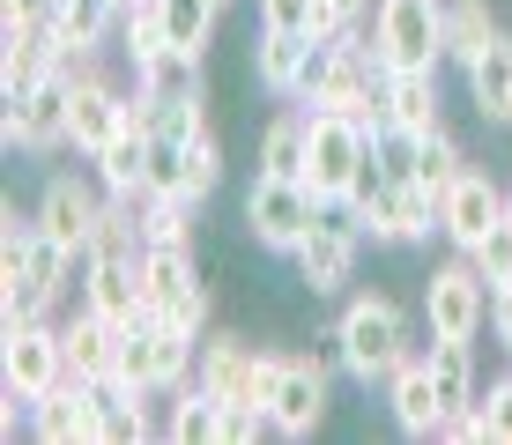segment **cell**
<instances>
[{
  "mask_svg": "<svg viewBox=\"0 0 512 445\" xmlns=\"http://www.w3.org/2000/svg\"><path fill=\"white\" fill-rule=\"evenodd\" d=\"M119 127H127V89H119L112 75H82L75 82V119H67V149L97 156Z\"/></svg>",
  "mask_w": 512,
  "mask_h": 445,
  "instance_id": "15",
  "label": "cell"
},
{
  "mask_svg": "<svg viewBox=\"0 0 512 445\" xmlns=\"http://www.w3.org/2000/svg\"><path fill=\"white\" fill-rule=\"evenodd\" d=\"M334 342H342V371H349L357 386H372V379L386 386L401 356H416L409 312H401L394 297H349L342 319H334Z\"/></svg>",
  "mask_w": 512,
  "mask_h": 445,
  "instance_id": "1",
  "label": "cell"
},
{
  "mask_svg": "<svg viewBox=\"0 0 512 445\" xmlns=\"http://www.w3.org/2000/svg\"><path fill=\"white\" fill-rule=\"evenodd\" d=\"M0 141L8 156H60L67 149V119H75V82L67 75H45L30 97H0Z\"/></svg>",
  "mask_w": 512,
  "mask_h": 445,
  "instance_id": "6",
  "label": "cell"
},
{
  "mask_svg": "<svg viewBox=\"0 0 512 445\" xmlns=\"http://www.w3.org/2000/svg\"><path fill=\"white\" fill-rule=\"evenodd\" d=\"M216 416H223V401L208 394L201 379H186L179 394H171V423H164V438H171V445H208V438H216Z\"/></svg>",
  "mask_w": 512,
  "mask_h": 445,
  "instance_id": "30",
  "label": "cell"
},
{
  "mask_svg": "<svg viewBox=\"0 0 512 445\" xmlns=\"http://www.w3.org/2000/svg\"><path fill=\"white\" fill-rule=\"evenodd\" d=\"M461 75H468V104H475L483 119H498V127H505V104H512V38H498L483 60H468Z\"/></svg>",
  "mask_w": 512,
  "mask_h": 445,
  "instance_id": "28",
  "label": "cell"
},
{
  "mask_svg": "<svg viewBox=\"0 0 512 445\" xmlns=\"http://www.w3.org/2000/svg\"><path fill=\"white\" fill-rule=\"evenodd\" d=\"M505 127H512V104H505Z\"/></svg>",
  "mask_w": 512,
  "mask_h": 445,
  "instance_id": "42",
  "label": "cell"
},
{
  "mask_svg": "<svg viewBox=\"0 0 512 445\" xmlns=\"http://www.w3.org/2000/svg\"><path fill=\"white\" fill-rule=\"evenodd\" d=\"M134 267H141V297H149V312H171V305L193 290V282H201V267H193V245H149Z\"/></svg>",
  "mask_w": 512,
  "mask_h": 445,
  "instance_id": "25",
  "label": "cell"
},
{
  "mask_svg": "<svg viewBox=\"0 0 512 445\" xmlns=\"http://www.w3.org/2000/svg\"><path fill=\"white\" fill-rule=\"evenodd\" d=\"M490 334L512 349V282H498V290H490Z\"/></svg>",
  "mask_w": 512,
  "mask_h": 445,
  "instance_id": "40",
  "label": "cell"
},
{
  "mask_svg": "<svg viewBox=\"0 0 512 445\" xmlns=\"http://www.w3.org/2000/svg\"><path fill=\"white\" fill-rule=\"evenodd\" d=\"M357 223H364L372 245H423L438 230V193L423 186V178H401V186H386Z\"/></svg>",
  "mask_w": 512,
  "mask_h": 445,
  "instance_id": "12",
  "label": "cell"
},
{
  "mask_svg": "<svg viewBox=\"0 0 512 445\" xmlns=\"http://www.w3.org/2000/svg\"><path fill=\"white\" fill-rule=\"evenodd\" d=\"M475 416H483V438L512 445V371H505V379H490V394L475 401Z\"/></svg>",
  "mask_w": 512,
  "mask_h": 445,
  "instance_id": "38",
  "label": "cell"
},
{
  "mask_svg": "<svg viewBox=\"0 0 512 445\" xmlns=\"http://www.w3.org/2000/svg\"><path fill=\"white\" fill-rule=\"evenodd\" d=\"M475 267H483V282H490V290H498V282H512V216L498 223V230H490V238L483 245H475V253H468Z\"/></svg>",
  "mask_w": 512,
  "mask_h": 445,
  "instance_id": "37",
  "label": "cell"
},
{
  "mask_svg": "<svg viewBox=\"0 0 512 445\" xmlns=\"http://www.w3.org/2000/svg\"><path fill=\"white\" fill-rule=\"evenodd\" d=\"M498 38H505V30H498V15H490V0H446V60L453 67L483 60Z\"/></svg>",
  "mask_w": 512,
  "mask_h": 445,
  "instance_id": "26",
  "label": "cell"
},
{
  "mask_svg": "<svg viewBox=\"0 0 512 445\" xmlns=\"http://www.w3.org/2000/svg\"><path fill=\"white\" fill-rule=\"evenodd\" d=\"M52 75V30H0V97H30Z\"/></svg>",
  "mask_w": 512,
  "mask_h": 445,
  "instance_id": "24",
  "label": "cell"
},
{
  "mask_svg": "<svg viewBox=\"0 0 512 445\" xmlns=\"http://www.w3.org/2000/svg\"><path fill=\"white\" fill-rule=\"evenodd\" d=\"M312 45L320 38H305V30H260V45H253V82L268 89V97H305V75H312Z\"/></svg>",
  "mask_w": 512,
  "mask_h": 445,
  "instance_id": "17",
  "label": "cell"
},
{
  "mask_svg": "<svg viewBox=\"0 0 512 445\" xmlns=\"http://www.w3.org/2000/svg\"><path fill=\"white\" fill-rule=\"evenodd\" d=\"M305 149H312V112H275L260 134V171L268 178H305Z\"/></svg>",
  "mask_w": 512,
  "mask_h": 445,
  "instance_id": "27",
  "label": "cell"
},
{
  "mask_svg": "<svg viewBox=\"0 0 512 445\" xmlns=\"http://www.w3.org/2000/svg\"><path fill=\"white\" fill-rule=\"evenodd\" d=\"M268 431H275V423H268V408H260V401H223V416H216V445H253Z\"/></svg>",
  "mask_w": 512,
  "mask_h": 445,
  "instance_id": "35",
  "label": "cell"
},
{
  "mask_svg": "<svg viewBox=\"0 0 512 445\" xmlns=\"http://www.w3.org/2000/svg\"><path fill=\"white\" fill-rule=\"evenodd\" d=\"M423 364H431L438 394H446V416H461V408H475V401H483V371H475V342H461V334H431Z\"/></svg>",
  "mask_w": 512,
  "mask_h": 445,
  "instance_id": "19",
  "label": "cell"
},
{
  "mask_svg": "<svg viewBox=\"0 0 512 445\" xmlns=\"http://www.w3.org/2000/svg\"><path fill=\"white\" fill-rule=\"evenodd\" d=\"M275 371H282V349L245 342V334H231V327L201 334V364H193V379H201L216 401H260V408H268Z\"/></svg>",
  "mask_w": 512,
  "mask_h": 445,
  "instance_id": "2",
  "label": "cell"
},
{
  "mask_svg": "<svg viewBox=\"0 0 512 445\" xmlns=\"http://www.w3.org/2000/svg\"><path fill=\"white\" fill-rule=\"evenodd\" d=\"M216 186H223V149H216V134H201V141H186V193L208 201Z\"/></svg>",
  "mask_w": 512,
  "mask_h": 445,
  "instance_id": "36",
  "label": "cell"
},
{
  "mask_svg": "<svg viewBox=\"0 0 512 445\" xmlns=\"http://www.w3.org/2000/svg\"><path fill=\"white\" fill-rule=\"evenodd\" d=\"M372 164V127L342 112H312V149H305V186L320 201H349L357 171Z\"/></svg>",
  "mask_w": 512,
  "mask_h": 445,
  "instance_id": "7",
  "label": "cell"
},
{
  "mask_svg": "<svg viewBox=\"0 0 512 445\" xmlns=\"http://www.w3.org/2000/svg\"><path fill=\"white\" fill-rule=\"evenodd\" d=\"M327 8H334V23H342V30H349V23H364V15H372V8H379V0H327Z\"/></svg>",
  "mask_w": 512,
  "mask_h": 445,
  "instance_id": "41",
  "label": "cell"
},
{
  "mask_svg": "<svg viewBox=\"0 0 512 445\" xmlns=\"http://www.w3.org/2000/svg\"><path fill=\"white\" fill-rule=\"evenodd\" d=\"M327 416V364L312 356H290L282 349V371H275V394H268V423L275 438H312Z\"/></svg>",
  "mask_w": 512,
  "mask_h": 445,
  "instance_id": "11",
  "label": "cell"
},
{
  "mask_svg": "<svg viewBox=\"0 0 512 445\" xmlns=\"http://www.w3.org/2000/svg\"><path fill=\"white\" fill-rule=\"evenodd\" d=\"M201 134H208V82L201 75L164 89V97L149 89V141H201Z\"/></svg>",
  "mask_w": 512,
  "mask_h": 445,
  "instance_id": "22",
  "label": "cell"
},
{
  "mask_svg": "<svg viewBox=\"0 0 512 445\" xmlns=\"http://www.w3.org/2000/svg\"><path fill=\"white\" fill-rule=\"evenodd\" d=\"M97 438H104V445H141V438H156V423H149V394H119V401H104Z\"/></svg>",
  "mask_w": 512,
  "mask_h": 445,
  "instance_id": "34",
  "label": "cell"
},
{
  "mask_svg": "<svg viewBox=\"0 0 512 445\" xmlns=\"http://www.w3.org/2000/svg\"><path fill=\"white\" fill-rule=\"evenodd\" d=\"M379 89H386V112H394L401 127H416V134L446 127V119H438V67H386Z\"/></svg>",
  "mask_w": 512,
  "mask_h": 445,
  "instance_id": "23",
  "label": "cell"
},
{
  "mask_svg": "<svg viewBox=\"0 0 512 445\" xmlns=\"http://www.w3.org/2000/svg\"><path fill=\"white\" fill-rule=\"evenodd\" d=\"M372 52L379 67H446V0H379Z\"/></svg>",
  "mask_w": 512,
  "mask_h": 445,
  "instance_id": "4",
  "label": "cell"
},
{
  "mask_svg": "<svg viewBox=\"0 0 512 445\" xmlns=\"http://www.w3.org/2000/svg\"><path fill=\"white\" fill-rule=\"evenodd\" d=\"M461 171H468L461 141H453L446 127H431V134H423V156H416V178L438 193V201H446V193H453V178H461Z\"/></svg>",
  "mask_w": 512,
  "mask_h": 445,
  "instance_id": "33",
  "label": "cell"
},
{
  "mask_svg": "<svg viewBox=\"0 0 512 445\" xmlns=\"http://www.w3.org/2000/svg\"><path fill=\"white\" fill-rule=\"evenodd\" d=\"M0 379H8V401H38L45 386L67 379V342L60 319H38V327H0Z\"/></svg>",
  "mask_w": 512,
  "mask_h": 445,
  "instance_id": "9",
  "label": "cell"
},
{
  "mask_svg": "<svg viewBox=\"0 0 512 445\" xmlns=\"http://www.w3.org/2000/svg\"><path fill=\"white\" fill-rule=\"evenodd\" d=\"M127 8H134V0H127Z\"/></svg>",
  "mask_w": 512,
  "mask_h": 445,
  "instance_id": "43",
  "label": "cell"
},
{
  "mask_svg": "<svg viewBox=\"0 0 512 445\" xmlns=\"http://www.w3.org/2000/svg\"><path fill=\"white\" fill-rule=\"evenodd\" d=\"M75 305L104 312L112 327H134V319L149 312V297H141V267H134V260H97V275L82 282V297H75Z\"/></svg>",
  "mask_w": 512,
  "mask_h": 445,
  "instance_id": "20",
  "label": "cell"
},
{
  "mask_svg": "<svg viewBox=\"0 0 512 445\" xmlns=\"http://www.w3.org/2000/svg\"><path fill=\"white\" fill-rule=\"evenodd\" d=\"M90 171H97L104 193H119V201H141V186H149V134H141V127H119V134L90 156Z\"/></svg>",
  "mask_w": 512,
  "mask_h": 445,
  "instance_id": "21",
  "label": "cell"
},
{
  "mask_svg": "<svg viewBox=\"0 0 512 445\" xmlns=\"http://www.w3.org/2000/svg\"><path fill=\"white\" fill-rule=\"evenodd\" d=\"M357 253H364V223L349 216V201H327L320 223L305 230V245H297V282H305L312 297H342L349 282H357Z\"/></svg>",
  "mask_w": 512,
  "mask_h": 445,
  "instance_id": "5",
  "label": "cell"
},
{
  "mask_svg": "<svg viewBox=\"0 0 512 445\" xmlns=\"http://www.w3.org/2000/svg\"><path fill=\"white\" fill-rule=\"evenodd\" d=\"M104 201H112V193L97 186V171H90V178H67V171H60V178H45V193H38V223L67 245V253H75V245L97 238Z\"/></svg>",
  "mask_w": 512,
  "mask_h": 445,
  "instance_id": "14",
  "label": "cell"
},
{
  "mask_svg": "<svg viewBox=\"0 0 512 445\" xmlns=\"http://www.w3.org/2000/svg\"><path fill=\"white\" fill-rule=\"evenodd\" d=\"M320 23V0H260V30H305Z\"/></svg>",
  "mask_w": 512,
  "mask_h": 445,
  "instance_id": "39",
  "label": "cell"
},
{
  "mask_svg": "<svg viewBox=\"0 0 512 445\" xmlns=\"http://www.w3.org/2000/svg\"><path fill=\"white\" fill-rule=\"evenodd\" d=\"M60 312V297L30 275H0V327H38V319Z\"/></svg>",
  "mask_w": 512,
  "mask_h": 445,
  "instance_id": "32",
  "label": "cell"
},
{
  "mask_svg": "<svg viewBox=\"0 0 512 445\" xmlns=\"http://www.w3.org/2000/svg\"><path fill=\"white\" fill-rule=\"evenodd\" d=\"M386 408H394V423H401L409 438H438V423H446V394H438L423 349L394 364V379H386Z\"/></svg>",
  "mask_w": 512,
  "mask_h": 445,
  "instance_id": "16",
  "label": "cell"
},
{
  "mask_svg": "<svg viewBox=\"0 0 512 445\" xmlns=\"http://www.w3.org/2000/svg\"><path fill=\"white\" fill-rule=\"evenodd\" d=\"M483 319H490V282H483V267H475L468 253H453L446 267H431V282H423V327L475 342V334H483Z\"/></svg>",
  "mask_w": 512,
  "mask_h": 445,
  "instance_id": "8",
  "label": "cell"
},
{
  "mask_svg": "<svg viewBox=\"0 0 512 445\" xmlns=\"http://www.w3.org/2000/svg\"><path fill=\"white\" fill-rule=\"evenodd\" d=\"M156 15H164V38H171V52L201 60V52H208V38H216V15H223V0H156Z\"/></svg>",
  "mask_w": 512,
  "mask_h": 445,
  "instance_id": "29",
  "label": "cell"
},
{
  "mask_svg": "<svg viewBox=\"0 0 512 445\" xmlns=\"http://www.w3.org/2000/svg\"><path fill=\"white\" fill-rule=\"evenodd\" d=\"M498 223H505V186H498L490 171L468 164L461 178H453V193L438 201V238H446L453 253H475Z\"/></svg>",
  "mask_w": 512,
  "mask_h": 445,
  "instance_id": "10",
  "label": "cell"
},
{
  "mask_svg": "<svg viewBox=\"0 0 512 445\" xmlns=\"http://www.w3.org/2000/svg\"><path fill=\"white\" fill-rule=\"evenodd\" d=\"M60 342H67V371L75 379H112L119 371V327L90 305H75V319H60Z\"/></svg>",
  "mask_w": 512,
  "mask_h": 445,
  "instance_id": "18",
  "label": "cell"
},
{
  "mask_svg": "<svg viewBox=\"0 0 512 445\" xmlns=\"http://www.w3.org/2000/svg\"><path fill=\"white\" fill-rule=\"evenodd\" d=\"M141 208V238L149 245H193V208L201 201H186V193H149V201H134Z\"/></svg>",
  "mask_w": 512,
  "mask_h": 445,
  "instance_id": "31",
  "label": "cell"
},
{
  "mask_svg": "<svg viewBox=\"0 0 512 445\" xmlns=\"http://www.w3.org/2000/svg\"><path fill=\"white\" fill-rule=\"evenodd\" d=\"M320 193L305 186V178H268V171H253V186H245V238L253 245H268V253H297L305 245V230L320 223Z\"/></svg>",
  "mask_w": 512,
  "mask_h": 445,
  "instance_id": "3",
  "label": "cell"
},
{
  "mask_svg": "<svg viewBox=\"0 0 512 445\" xmlns=\"http://www.w3.org/2000/svg\"><path fill=\"white\" fill-rule=\"evenodd\" d=\"M97 394H90V379H75L67 371L60 386H45L38 401H30V416H23V431L38 438V445H75V438H97Z\"/></svg>",
  "mask_w": 512,
  "mask_h": 445,
  "instance_id": "13",
  "label": "cell"
}]
</instances>
